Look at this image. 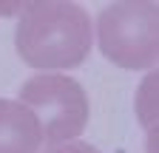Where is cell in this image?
<instances>
[{"mask_svg":"<svg viewBox=\"0 0 159 153\" xmlns=\"http://www.w3.org/2000/svg\"><path fill=\"white\" fill-rule=\"evenodd\" d=\"M14 46L31 68H77L91 51V20L68 0L23 3Z\"/></svg>","mask_w":159,"mask_h":153,"instance_id":"1","label":"cell"},{"mask_svg":"<svg viewBox=\"0 0 159 153\" xmlns=\"http://www.w3.org/2000/svg\"><path fill=\"white\" fill-rule=\"evenodd\" d=\"M159 6L156 3H111L97 17L99 51L119 68L145 71L159 57Z\"/></svg>","mask_w":159,"mask_h":153,"instance_id":"2","label":"cell"},{"mask_svg":"<svg viewBox=\"0 0 159 153\" xmlns=\"http://www.w3.org/2000/svg\"><path fill=\"white\" fill-rule=\"evenodd\" d=\"M20 105L31 111L40 136L51 145L74 139L88 122L85 88L63 74H37L26 80L20 88Z\"/></svg>","mask_w":159,"mask_h":153,"instance_id":"3","label":"cell"},{"mask_svg":"<svg viewBox=\"0 0 159 153\" xmlns=\"http://www.w3.org/2000/svg\"><path fill=\"white\" fill-rule=\"evenodd\" d=\"M40 128L20 102L0 99V153H40Z\"/></svg>","mask_w":159,"mask_h":153,"instance_id":"4","label":"cell"},{"mask_svg":"<svg viewBox=\"0 0 159 153\" xmlns=\"http://www.w3.org/2000/svg\"><path fill=\"white\" fill-rule=\"evenodd\" d=\"M43 153H99V150L94 145H85V142H60V145H51Z\"/></svg>","mask_w":159,"mask_h":153,"instance_id":"5","label":"cell"},{"mask_svg":"<svg viewBox=\"0 0 159 153\" xmlns=\"http://www.w3.org/2000/svg\"><path fill=\"white\" fill-rule=\"evenodd\" d=\"M20 6H23V3H0V17H6V14H14V11H20Z\"/></svg>","mask_w":159,"mask_h":153,"instance_id":"6","label":"cell"}]
</instances>
